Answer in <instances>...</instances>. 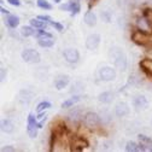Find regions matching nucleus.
<instances>
[{
  "instance_id": "0eeeda50",
  "label": "nucleus",
  "mask_w": 152,
  "mask_h": 152,
  "mask_svg": "<svg viewBox=\"0 0 152 152\" xmlns=\"http://www.w3.org/2000/svg\"><path fill=\"white\" fill-rule=\"evenodd\" d=\"M28 134L30 138H35L37 135V129H39V123L36 122V118L31 115L28 116Z\"/></svg>"
},
{
  "instance_id": "9b49d317",
  "label": "nucleus",
  "mask_w": 152,
  "mask_h": 152,
  "mask_svg": "<svg viewBox=\"0 0 152 152\" xmlns=\"http://www.w3.org/2000/svg\"><path fill=\"white\" fill-rule=\"evenodd\" d=\"M115 112H116V115L118 117H123V116H126V115L129 113V107H128V105L126 103H118L116 105Z\"/></svg>"
},
{
  "instance_id": "f3484780",
  "label": "nucleus",
  "mask_w": 152,
  "mask_h": 152,
  "mask_svg": "<svg viewBox=\"0 0 152 152\" xmlns=\"http://www.w3.org/2000/svg\"><path fill=\"white\" fill-rule=\"evenodd\" d=\"M98 99H99V102H102V103L109 104V103H111L112 99H113V93H111V92H103L102 94H99Z\"/></svg>"
},
{
  "instance_id": "a878e982",
  "label": "nucleus",
  "mask_w": 152,
  "mask_h": 152,
  "mask_svg": "<svg viewBox=\"0 0 152 152\" xmlns=\"http://www.w3.org/2000/svg\"><path fill=\"white\" fill-rule=\"evenodd\" d=\"M80 10H81V7H80V5L76 3V1H71V16H75V15H77L79 12H80Z\"/></svg>"
},
{
  "instance_id": "1a4fd4ad",
  "label": "nucleus",
  "mask_w": 152,
  "mask_h": 152,
  "mask_svg": "<svg viewBox=\"0 0 152 152\" xmlns=\"http://www.w3.org/2000/svg\"><path fill=\"white\" fill-rule=\"evenodd\" d=\"M71 150L72 151H82L85 147L88 146V141L86 139H83L82 137H75L72 138L71 141Z\"/></svg>"
},
{
  "instance_id": "c756f323",
  "label": "nucleus",
  "mask_w": 152,
  "mask_h": 152,
  "mask_svg": "<svg viewBox=\"0 0 152 152\" xmlns=\"http://www.w3.org/2000/svg\"><path fill=\"white\" fill-rule=\"evenodd\" d=\"M7 3L11 4V5H13V6H20L21 5L20 0H7Z\"/></svg>"
},
{
  "instance_id": "4be33fe9",
  "label": "nucleus",
  "mask_w": 152,
  "mask_h": 152,
  "mask_svg": "<svg viewBox=\"0 0 152 152\" xmlns=\"http://www.w3.org/2000/svg\"><path fill=\"white\" fill-rule=\"evenodd\" d=\"M35 35H36L37 39H52V37H53L51 33L45 31V30H42V29H39V30L35 33Z\"/></svg>"
},
{
  "instance_id": "20e7f679",
  "label": "nucleus",
  "mask_w": 152,
  "mask_h": 152,
  "mask_svg": "<svg viewBox=\"0 0 152 152\" xmlns=\"http://www.w3.org/2000/svg\"><path fill=\"white\" fill-rule=\"evenodd\" d=\"M99 76L103 81H113L116 79V70L111 66H103L99 70Z\"/></svg>"
},
{
  "instance_id": "7c9ffc66",
  "label": "nucleus",
  "mask_w": 152,
  "mask_h": 152,
  "mask_svg": "<svg viewBox=\"0 0 152 152\" xmlns=\"http://www.w3.org/2000/svg\"><path fill=\"white\" fill-rule=\"evenodd\" d=\"M102 18H103L105 22H110V15L107 12H103L102 13Z\"/></svg>"
},
{
  "instance_id": "473e14b6",
  "label": "nucleus",
  "mask_w": 152,
  "mask_h": 152,
  "mask_svg": "<svg viewBox=\"0 0 152 152\" xmlns=\"http://www.w3.org/2000/svg\"><path fill=\"white\" fill-rule=\"evenodd\" d=\"M3 151H11V152H13V151H15V148H13V147H11V146H6V147H4V148H3Z\"/></svg>"
},
{
  "instance_id": "f03ea898",
  "label": "nucleus",
  "mask_w": 152,
  "mask_h": 152,
  "mask_svg": "<svg viewBox=\"0 0 152 152\" xmlns=\"http://www.w3.org/2000/svg\"><path fill=\"white\" fill-rule=\"evenodd\" d=\"M22 59L26 62V63H31V64H35V63H39L41 61V56L40 53L37 52L36 50L34 48H27L22 52Z\"/></svg>"
},
{
  "instance_id": "72a5a7b5",
  "label": "nucleus",
  "mask_w": 152,
  "mask_h": 152,
  "mask_svg": "<svg viewBox=\"0 0 152 152\" xmlns=\"http://www.w3.org/2000/svg\"><path fill=\"white\" fill-rule=\"evenodd\" d=\"M0 11H1V13H6V15L9 13V11H7L5 7H1V9H0Z\"/></svg>"
},
{
  "instance_id": "aec40b11",
  "label": "nucleus",
  "mask_w": 152,
  "mask_h": 152,
  "mask_svg": "<svg viewBox=\"0 0 152 152\" xmlns=\"http://www.w3.org/2000/svg\"><path fill=\"white\" fill-rule=\"evenodd\" d=\"M1 129L6 133H12L13 132V123L10 120H3L1 121Z\"/></svg>"
},
{
  "instance_id": "dca6fc26",
  "label": "nucleus",
  "mask_w": 152,
  "mask_h": 152,
  "mask_svg": "<svg viewBox=\"0 0 152 152\" xmlns=\"http://www.w3.org/2000/svg\"><path fill=\"white\" fill-rule=\"evenodd\" d=\"M80 97L79 96H74V97H71V98H69V99H66V100H64L63 103H62V107L63 109H68V107H71L72 105H75L76 103H79L80 102Z\"/></svg>"
},
{
  "instance_id": "f257e3e1",
  "label": "nucleus",
  "mask_w": 152,
  "mask_h": 152,
  "mask_svg": "<svg viewBox=\"0 0 152 152\" xmlns=\"http://www.w3.org/2000/svg\"><path fill=\"white\" fill-rule=\"evenodd\" d=\"M132 41L135 42L139 46H142V47H150L151 37L147 31H145L142 29H137L132 33Z\"/></svg>"
},
{
  "instance_id": "423d86ee",
  "label": "nucleus",
  "mask_w": 152,
  "mask_h": 152,
  "mask_svg": "<svg viewBox=\"0 0 152 152\" xmlns=\"http://www.w3.org/2000/svg\"><path fill=\"white\" fill-rule=\"evenodd\" d=\"M64 56V59L68 63H77L80 59V53L76 48H66L63 52Z\"/></svg>"
},
{
  "instance_id": "f704fd0d",
  "label": "nucleus",
  "mask_w": 152,
  "mask_h": 152,
  "mask_svg": "<svg viewBox=\"0 0 152 152\" xmlns=\"http://www.w3.org/2000/svg\"><path fill=\"white\" fill-rule=\"evenodd\" d=\"M54 1H56V3H59V1H61V0H54Z\"/></svg>"
},
{
  "instance_id": "ddd939ff",
  "label": "nucleus",
  "mask_w": 152,
  "mask_h": 152,
  "mask_svg": "<svg viewBox=\"0 0 152 152\" xmlns=\"http://www.w3.org/2000/svg\"><path fill=\"white\" fill-rule=\"evenodd\" d=\"M83 21H85V23H86L88 27H94V26L97 24V16H96V13L88 11V12L85 15Z\"/></svg>"
},
{
  "instance_id": "2eb2a0df",
  "label": "nucleus",
  "mask_w": 152,
  "mask_h": 152,
  "mask_svg": "<svg viewBox=\"0 0 152 152\" xmlns=\"http://www.w3.org/2000/svg\"><path fill=\"white\" fill-rule=\"evenodd\" d=\"M147 105H148V103H147L146 98L142 97V96H139V97H137L134 99V106L137 109H146Z\"/></svg>"
},
{
  "instance_id": "bb28decb",
  "label": "nucleus",
  "mask_w": 152,
  "mask_h": 152,
  "mask_svg": "<svg viewBox=\"0 0 152 152\" xmlns=\"http://www.w3.org/2000/svg\"><path fill=\"white\" fill-rule=\"evenodd\" d=\"M50 23H51V26H52L53 28H56V29L58 30V31H63L64 27H63V26H62L61 23H58V22H53V21H51Z\"/></svg>"
},
{
  "instance_id": "a211bd4d",
  "label": "nucleus",
  "mask_w": 152,
  "mask_h": 152,
  "mask_svg": "<svg viewBox=\"0 0 152 152\" xmlns=\"http://www.w3.org/2000/svg\"><path fill=\"white\" fill-rule=\"evenodd\" d=\"M30 26L36 28V29H45L47 27L46 22L39 20V18H33V20H30Z\"/></svg>"
},
{
  "instance_id": "393cba45",
  "label": "nucleus",
  "mask_w": 152,
  "mask_h": 152,
  "mask_svg": "<svg viewBox=\"0 0 152 152\" xmlns=\"http://www.w3.org/2000/svg\"><path fill=\"white\" fill-rule=\"evenodd\" d=\"M48 107H51V103H48V102H41L39 105L36 106V111L40 113V112H42L44 110H46Z\"/></svg>"
},
{
  "instance_id": "f8f14e48",
  "label": "nucleus",
  "mask_w": 152,
  "mask_h": 152,
  "mask_svg": "<svg viewBox=\"0 0 152 152\" xmlns=\"http://www.w3.org/2000/svg\"><path fill=\"white\" fill-rule=\"evenodd\" d=\"M68 85H69V77L68 76H59V77H57L56 81H54V86L58 91L65 88Z\"/></svg>"
},
{
  "instance_id": "9d476101",
  "label": "nucleus",
  "mask_w": 152,
  "mask_h": 152,
  "mask_svg": "<svg viewBox=\"0 0 152 152\" xmlns=\"http://www.w3.org/2000/svg\"><path fill=\"white\" fill-rule=\"evenodd\" d=\"M126 151L128 152H137V151H146V147L140 142V145H138L134 141H128L126 145Z\"/></svg>"
},
{
  "instance_id": "b1692460",
  "label": "nucleus",
  "mask_w": 152,
  "mask_h": 152,
  "mask_svg": "<svg viewBox=\"0 0 152 152\" xmlns=\"http://www.w3.org/2000/svg\"><path fill=\"white\" fill-rule=\"evenodd\" d=\"M36 3H37V6L44 9V10H51L52 9V5L47 1V0H37Z\"/></svg>"
},
{
  "instance_id": "412c9836",
  "label": "nucleus",
  "mask_w": 152,
  "mask_h": 152,
  "mask_svg": "<svg viewBox=\"0 0 152 152\" xmlns=\"http://www.w3.org/2000/svg\"><path fill=\"white\" fill-rule=\"evenodd\" d=\"M21 34H22V36H24V37H28V36H31V35H34L35 34V30H34V27H28V26H24V27H22V29H21Z\"/></svg>"
},
{
  "instance_id": "6e6552de",
  "label": "nucleus",
  "mask_w": 152,
  "mask_h": 152,
  "mask_svg": "<svg viewBox=\"0 0 152 152\" xmlns=\"http://www.w3.org/2000/svg\"><path fill=\"white\" fill-rule=\"evenodd\" d=\"M100 45V35L99 34H91L87 40H86V47L91 51L97 50L98 46Z\"/></svg>"
},
{
  "instance_id": "6ab92c4d",
  "label": "nucleus",
  "mask_w": 152,
  "mask_h": 152,
  "mask_svg": "<svg viewBox=\"0 0 152 152\" xmlns=\"http://www.w3.org/2000/svg\"><path fill=\"white\" fill-rule=\"evenodd\" d=\"M6 22L11 28H17L18 24H20V18H18L17 16H15V15H9Z\"/></svg>"
},
{
  "instance_id": "c85d7f7f",
  "label": "nucleus",
  "mask_w": 152,
  "mask_h": 152,
  "mask_svg": "<svg viewBox=\"0 0 152 152\" xmlns=\"http://www.w3.org/2000/svg\"><path fill=\"white\" fill-rule=\"evenodd\" d=\"M37 18L41 20V21H44V22H51V17L50 16H42V15H40Z\"/></svg>"
},
{
  "instance_id": "5701e85b",
  "label": "nucleus",
  "mask_w": 152,
  "mask_h": 152,
  "mask_svg": "<svg viewBox=\"0 0 152 152\" xmlns=\"http://www.w3.org/2000/svg\"><path fill=\"white\" fill-rule=\"evenodd\" d=\"M37 44H39L40 47H52L54 45V40H52V39H39Z\"/></svg>"
},
{
  "instance_id": "cd10ccee",
  "label": "nucleus",
  "mask_w": 152,
  "mask_h": 152,
  "mask_svg": "<svg viewBox=\"0 0 152 152\" xmlns=\"http://www.w3.org/2000/svg\"><path fill=\"white\" fill-rule=\"evenodd\" d=\"M61 10H64V11H71V1L68 3V4H63L59 6Z\"/></svg>"
},
{
  "instance_id": "7ed1b4c3",
  "label": "nucleus",
  "mask_w": 152,
  "mask_h": 152,
  "mask_svg": "<svg viewBox=\"0 0 152 152\" xmlns=\"http://www.w3.org/2000/svg\"><path fill=\"white\" fill-rule=\"evenodd\" d=\"M112 58H113V62H115V65L120 70H126L127 61H126V56L123 54L122 51H120L118 48H113L112 50Z\"/></svg>"
},
{
  "instance_id": "2f4dec72",
  "label": "nucleus",
  "mask_w": 152,
  "mask_h": 152,
  "mask_svg": "<svg viewBox=\"0 0 152 152\" xmlns=\"http://www.w3.org/2000/svg\"><path fill=\"white\" fill-rule=\"evenodd\" d=\"M6 77V74H5V68H1V81H4Z\"/></svg>"
},
{
  "instance_id": "4468645a",
  "label": "nucleus",
  "mask_w": 152,
  "mask_h": 152,
  "mask_svg": "<svg viewBox=\"0 0 152 152\" xmlns=\"http://www.w3.org/2000/svg\"><path fill=\"white\" fill-rule=\"evenodd\" d=\"M138 139H139V141L146 147V150H147V147H148V150L152 151V139H151L150 137H147V135H145V134H139V135H138Z\"/></svg>"
},
{
  "instance_id": "39448f33",
  "label": "nucleus",
  "mask_w": 152,
  "mask_h": 152,
  "mask_svg": "<svg viewBox=\"0 0 152 152\" xmlns=\"http://www.w3.org/2000/svg\"><path fill=\"white\" fill-rule=\"evenodd\" d=\"M85 124L88 128H96L100 124V117L96 112H87L85 115Z\"/></svg>"
}]
</instances>
